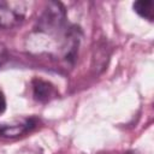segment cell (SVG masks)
I'll return each instance as SVG.
<instances>
[{
    "label": "cell",
    "mask_w": 154,
    "mask_h": 154,
    "mask_svg": "<svg viewBox=\"0 0 154 154\" xmlns=\"http://www.w3.org/2000/svg\"><path fill=\"white\" fill-rule=\"evenodd\" d=\"M65 8L60 2H49L38 19V29L46 34L60 32L65 24Z\"/></svg>",
    "instance_id": "6da1fadb"
},
{
    "label": "cell",
    "mask_w": 154,
    "mask_h": 154,
    "mask_svg": "<svg viewBox=\"0 0 154 154\" xmlns=\"http://www.w3.org/2000/svg\"><path fill=\"white\" fill-rule=\"evenodd\" d=\"M28 2L0 0V29H12L19 25L26 14Z\"/></svg>",
    "instance_id": "7a4b0ae2"
},
{
    "label": "cell",
    "mask_w": 154,
    "mask_h": 154,
    "mask_svg": "<svg viewBox=\"0 0 154 154\" xmlns=\"http://www.w3.org/2000/svg\"><path fill=\"white\" fill-rule=\"evenodd\" d=\"M32 94L35 100L38 102H48L55 96V88L46 81L34 79L32 82Z\"/></svg>",
    "instance_id": "3957f363"
},
{
    "label": "cell",
    "mask_w": 154,
    "mask_h": 154,
    "mask_svg": "<svg viewBox=\"0 0 154 154\" xmlns=\"http://www.w3.org/2000/svg\"><path fill=\"white\" fill-rule=\"evenodd\" d=\"M32 126H34V123L30 119H25L23 123H18V124H14V125L0 126V135L6 136V137H14V136H18V135H22V134L26 132Z\"/></svg>",
    "instance_id": "277c9868"
},
{
    "label": "cell",
    "mask_w": 154,
    "mask_h": 154,
    "mask_svg": "<svg viewBox=\"0 0 154 154\" xmlns=\"http://www.w3.org/2000/svg\"><path fill=\"white\" fill-rule=\"evenodd\" d=\"M134 11L142 18L153 22L154 18V2L152 0H138L132 5Z\"/></svg>",
    "instance_id": "5b68a950"
},
{
    "label": "cell",
    "mask_w": 154,
    "mask_h": 154,
    "mask_svg": "<svg viewBox=\"0 0 154 154\" xmlns=\"http://www.w3.org/2000/svg\"><path fill=\"white\" fill-rule=\"evenodd\" d=\"M6 109V99L2 91H0V114H2Z\"/></svg>",
    "instance_id": "8992f818"
},
{
    "label": "cell",
    "mask_w": 154,
    "mask_h": 154,
    "mask_svg": "<svg viewBox=\"0 0 154 154\" xmlns=\"http://www.w3.org/2000/svg\"><path fill=\"white\" fill-rule=\"evenodd\" d=\"M124 154H140L138 152H135V150H129V152H125Z\"/></svg>",
    "instance_id": "52a82bcc"
}]
</instances>
